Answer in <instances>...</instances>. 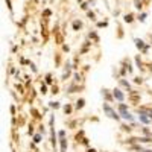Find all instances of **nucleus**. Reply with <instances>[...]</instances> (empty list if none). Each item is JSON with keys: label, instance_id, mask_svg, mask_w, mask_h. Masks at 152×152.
Wrapping results in <instances>:
<instances>
[{"label": "nucleus", "instance_id": "obj_1", "mask_svg": "<svg viewBox=\"0 0 152 152\" xmlns=\"http://www.w3.org/2000/svg\"><path fill=\"white\" fill-rule=\"evenodd\" d=\"M120 113H122V117L123 119H126V120H134L133 116H131L128 111H126V107H125V105H120Z\"/></svg>", "mask_w": 152, "mask_h": 152}, {"label": "nucleus", "instance_id": "obj_2", "mask_svg": "<svg viewBox=\"0 0 152 152\" xmlns=\"http://www.w3.org/2000/svg\"><path fill=\"white\" fill-rule=\"evenodd\" d=\"M103 111H105V113H107L111 119H116V120H119V116H117V114L114 113V111L108 107V105H103Z\"/></svg>", "mask_w": 152, "mask_h": 152}, {"label": "nucleus", "instance_id": "obj_3", "mask_svg": "<svg viewBox=\"0 0 152 152\" xmlns=\"http://www.w3.org/2000/svg\"><path fill=\"white\" fill-rule=\"evenodd\" d=\"M114 97L117 99V101H123V94L119 90H114Z\"/></svg>", "mask_w": 152, "mask_h": 152}, {"label": "nucleus", "instance_id": "obj_4", "mask_svg": "<svg viewBox=\"0 0 152 152\" xmlns=\"http://www.w3.org/2000/svg\"><path fill=\"white\" fill-rule=\"evenodd\" d=\"M78 108H82L84 107V99H81V101H78V105H76Z\"/></svg>", "mask_w": 152, "mask_h": 152}, {"label": "nucleus", "instance_id": "obj_5", "mask_svg": "<svg viewBox=\"0 0 152 152\" xmlns=\"http://www.w3.org/2000/svg\"><path fill=\"white\" fill-rule=\"evenodd\" d=\"M140 119H142V122H144V123H148V122H149V119H148V117H144V116H140Z\"/></svg>", "mask_w": 152, "mask_h": 152}, {"label": "nucleus", "instance_id": "obj_6", "mask_svg": "<svg viewBox=\"0 0 152 152\" xmlns=\"http://www.w3.org/2000/svg\"><path fill=\"white\" fill-rule=\"evenodd\" d=\"M61 148L62 151H65V140H61Z\"/></svg>", "mask_w": 152, "mask_h": 152}, {"label": "nucleus", "instance_id": "obj_7", "mask_svg": "<svg viewBox=\"0 0 152 152\" xmlns=\"http://www.w3.org/2000/svg\"><path fill=\"white\" fill-rule=\"evenodd\" d=\"M135 43H137V46H138V47H142V46H143V41H140V40H137Z\"/></svg>", "mask_w": 152, "mask_h": 152}, {"label": "nucleus", "instance_id": "obj_8", "mask_svg": "<svg viewBox=\"0 0 152 152\" xmlns=\"http://www.w3.org/2000/svg\"><path fill=\"white\" fill-rule=\"evenodd\" d=\"M73 26H75V29H78V28H81V23H78V22H75V24H73Z\"/></svg>", "mask_w": 152, "mask_h": 152}, {"label": "nucleus", "instance_id": "obj_9", "mask_svg": "<svg viewBox=\"0 0 152 152\" xmlns=\"http://www.w3.org/2000/svg\"><path fill=\"white\" fill-rule=\"evenodd\" d=\"M88 152H96V151H94V149H90V151H88Z\"/></svg>", "mask_w": 152, "mask_h": 152}, {"label": "nucleus", "instance_id": "obj_10", "mask_svg": "<svg viewBox=\"0 0 152 152\" xmlns=\"http://www.w3.org/2000/svg\"><path fill=\"white\" fill-rule=\"evenodd\" d=\"M151 119H152V114H151Z\"/></svg>", "mask_w": 152, "mask_h": 152}]
</instances>
